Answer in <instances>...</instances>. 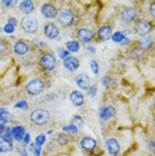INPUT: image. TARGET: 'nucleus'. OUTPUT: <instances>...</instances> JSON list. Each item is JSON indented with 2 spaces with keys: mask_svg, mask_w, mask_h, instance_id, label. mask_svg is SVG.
<instances>
[{
  "mask_svg": "<svg viewBox=\"0 0 155 156\" xmlns=\"http://www.w3.org/2000/svg\"><path fill=\"white\" fill-rule=\"evenodd\" d=\"M80 147L87 152H92L95 148H96V140L92 139V137L84 136V137H82V140H80Z\"/></svg>",
  "mask_w": 155,
  "mask_h": 156,
  "instance_id": "nucleus-14",
  "label": "nucleus"
},
{
  "mask_svg": "<svg viewBox=\"0 0 155 156\" xmlns=\"http://www.w3.org/2000/svg\"><path fill=\"white\" fill-rule=\"evenodd\" d=\"M12 150H13L12 143H7V141L0 140V152H3V154H7V152H11Z\"/></svg>",
  "mask_w": 155,
  "mask_h": 156,
  "instance_id": "nucleus-26",
  "label": "nucleus"
},
{
  "mask_svg": "<svg viewBox=\"0 0 155 156\" xmlns=\"http://www.w3.org/2000/svg\"><path fill=\"white\" fill-rule=\"evenodd\" d=\"M17 151L20 152V155L22 156H28L27 151H26V147H17Z\"/></svg>",
  "mask_w": 155,
  "mask_h": 156,
  "instance_id": "nucleus-39",
  "label": "nucleus"
},
{
  "mask_svg": "<svg viewBox=\"0 0 155 156\" xmlns=\"http://www.w3.org/2000/svg\"><path fill=\"white\" fill-rule=\"evenodd\" d=\"M87 51H90L91 54H95V48L94 47H87Z\"/></svg>",
  "mask_w": 155,
  "mask_h": 156,
  "instance_id": "nucleus-48",
  "label": "nucleus"
},
{
  "mask_svg": "<svg viewBox=\"0 0 155 156\" xmlns=\"http://www.w3.org/2000/svg\"><path fill=\"white\" fill-rule=\"evenodd\" d=\"M143 54H144L143 49H140L139 47H136V48H132L131 51H130V58H131V59H135V60H138V59L142 58Z\"/></svg>",
  "mask_w": 155,
  "mask_h": 156,
  "instance_id": "nucleus-24",
  "label": "nucleus"
},
{
  "mask_svg": "<svg viewBox=\"0 0 155 156\" xmlns=\"http://www.w3.org/2000/svg\"><path fill=\"white\" fill-rule=\"evenodd\" d=\"M154 45V37L151 35H144V36H140V39L138 40V47L143 51L146 49H150Z\"/></svg>",
  "mask_w": 155,
  "mask_h": 156,
  "instance_id": "nucleus-17",
  "label": "nucleus"
},
{
  "mask_svg": "<svg viewBox=\"0 0 155 156\" xmlns=\"http://www.w3.org/2000/svg\"><path fill=\"white\" fill-rule=\"evenodd\" d=\"M15 108H19V109H28V104H27V101L26 100H22V101H17L16 104H15Z\"/></svg>",
  "mask_w": 155,
  "mask_h": 156,
  "instance_id": "nucleus-34",
  "label": "nucleus"
},
{
  "mask_svg": "<svg viewBox=\"0 0 155 156\" xmlns=\"http://www.w3.org/2000/svg\"><path fill=\"white\" fill-rule=\"evenodd\" d=\"M51 120V113L47 111V109H35V111L31 112V122L36 126H45L48 124Z\"/></svg>",
  "mask_w": 155,
  "mask_h": 156,
  "instance_id": "nucleus-1",
  "label": "nucleus"
},
{
  "mask_svg": "<svg viewBox=\"0 0 155 156\" xmlns=\"http://www.w3.org/2000/svg\"><path fill=\"white\" fill-rule=\"evenodd\" d=\"M106 148H107V151L110 152L111 155H118L119 152H121V144H119V141L116 140L115 137L107 139V141H106Z\"/></svg>",
  "mask_w": 155,
  "mask_h": 156,
  "instance_id": "nucleus-13",
  "label": "nucleus"
},
{
  "mask_svg": "<svg viewBox=\"0 0 155 156\" xmlns=\"http://www.w3.org/2000/svg\"><path fill=\"white\" fill-rule=\"evenodd\" d=\"M147 148H149V151H151V152H154L155 154V139L150 140L149 143H147Z\"/></svg>",
  "mask_w": 155,
  "mask_h": 156,
  "instance_id": "nucleus-37",
  "label": "nucleus"
},
{
  "mask_svg": "<svg viewBox=\"0 0 155 156\" xmlns=\"http://www.w3.org/2000/svg\"><path fill=\"white\" fill-rule=\"evenodd\" d=\"M78 129H79V128H76V127H74L72 124H67V126H64V127H63V131H64V132L78 133Z\"/></svg>",
  "mask_w": 155,
  "mask_h": 156,
  "instance_id": "nucleus-32",
  "label": "nucleus"
},
{
  "mask_svg": "<svg viewBox=\"0 0 155 156\" xmlns=\"http://www.w3.org/2000/svg\"><path fill=\"white\" fill-rule=\"evenodd\" d=\"M94 37H95V34L90 28H79V30L76 31V39L79 43L88 44L90 41H92Z\"/></svg>",
  "mask_w": 155,
  "mask_h": 156,
  "instance_id": "nucleus-7",
  "label": "nucleus"
},
{
  "mask_svg": "<svg viewBox=\"0 0 155 156\" xmlns=\"http://www.w3.org/2000/svg\"><path fill=\"white\" fill-rule=\"evenodd\" d=\"M20 27L24 32L27 34H35L39 28V23L35 17L31 16H24L22 20H20Z\"/></svg>",
  "mask_w": 155,
  "mask_h": 156,
  "instance_id": "nucleus-5",
  "label": "nucleus"
},
{
  "mask_svg": "<svg viewBox=\"0 0 155 156\" xmlns=\"http://www.w3.org/2000/svg\"><path fill=\"white\" fill-rule=\"evenodd\" d=\"M149 12H150V15H151V17H154V19H155V2H154V3H151V4H150Z\"/></svg>",
  "mask_w": 155,
  "mask_h": 156,
  "instance_id": "nucleus-38",
  "label": "nucleus"
},
{
  "mask_svg": "<svg viewBox=\"0 0 155 156\" xmlns=\"http://www.w3.org/2000/svg\"><path fill=\"white\" fill-rule=\"evenodd\" d=\"M153 109H154V112H155V100H154V103H153Z\"/></svg>",
  "mask_w": 155,
  "mask_h": 156,
  "instance_id": "nucleus-49",
  "label": "nucleus"
},
{
  "mask_svg": "<svg viewBox=\"0 0 155 156\" xmlns=\"http://www.w3.org/2000/svg\"><path fill=\"white\" fill-rule=\"evenodd\" d=\"M151 30H153V24H151L149 20H136L135 24H134V32L138 34L139 36H144V35H150Z\"/></svg>",
  "mask_w": 155,
  "mask_h": 156,
  "instance_id": "nucleus-6",
  "label": "nucleus"
},
{
  "mask_svg": "<svg viewBox=\"0 0 155 156\" xmlns=\"http://www.w3.org/2000/svg\"><path fill=\"white\" fill-rule=\"evenodd\" d=\"M58 56H59L60 59L64 60V59H67V58L70 56V52L67 51L66 48H58Z\"/></svg>",
  "mask_w": 155,
  "mask_h": 156,
  "instance_id": "nucleus-31",
  "label": "nucleus"
},
{
  "mask_svg": "<svg viewBox=\"0 0 155 156\" xmlns=\"http://www.w3.org/2000/svg\"><path fill=\"white\" fill-rule=\"evenodd\" d=\"M26 129H24L23 126H15L12 127V136L15 141H23L24 136H26Z\"/></svg>",
  "mask_w": 155,
  "mask_h": 156,
  "instance_id": "nucleus-21",
  "label": "nucleus"
},
{
  "mask_svg": "<svg viewBox=\"0 0 155 156\" xmlns=\"http://www.w3.org/2000/svg\"><path fill=\"white\" fill-rule=\"evenodd\" d=\"M108 83H110V79H108L107 76H104L103 79H102V84H103V86H108Z\"/></svg>",
  "mask_w": 155,
  "mask_h": 156,
  "instance_id": "nucleus-46",
  "label": "nucleus"
},
{
  "mask_svg": "<svg viewBox=\"0 0 155 156\" xmlns=\"http://www.w3.org/2000/svg\"><path fill=\"white\" fill-rule=\"evenodd\" d=\"M45 143V135H39V136L35 139V144L38 145V147H41Z\"/></svg>",
  "mask_w": 155,
  "mask_h": 156,
  "instance_id": "nucleus-33",
  "label": "nucleus"
},
{
  "mask_svg": "<svg viewBox=\"0 0 155 156\" xmlns=\"http://www.w3.org/2000/svg\"><path fill=\"white\" fill-rule=\"evenodd\" d=\"M3 31H4V32H7V34H12L13 31H15V27L11 26V24H8V23H7L5 26L3 27Z\"/></svg>",
  "mask_w": 155,
  "mask_h": 156,
  "instance_id": "nucleus-35",
  "label": "nucleus"
},
{
  "mask_svg": "<svg viewBox=\"0 0 155 156\" xmlns=\"http://www.w3.org/2000/svg\"><path fill=\"white\" fill-rule=\"evenodd\" d=\"M9 51V44L4 39H0V55H5Z\"/></svg>",
  "mask_w": 155,
  "mask_h": 156,
  "instance_id": "nucleus-27",
  "label": "nucleus"
},
{
  "mask_svg": "<svg viewBox=\"0 0 155 156\" xmlns=\"http://www.w3.org/2000/svg\"><path fill=\"white\" fill-rule=\"evenodd\" d=\"M58 23L63 27H71L76 23V16L72 9L70 8H63L58 15Z\"/></svg>",
  "mask_w": 155,
  "mask_h": 156,
  "instance_id": "nucleus-2",
  "label": "nucleus"
},
{
  "mask_svg": "<svg viewBox=\"0 0 155 156\" xmlns=\"http://www.w3.org/2000/svg\"><path fill=\"white\" fill-rule=\"evenodd\" d=\"M8 24H11V26H13V27H16L17 26V22H16V19H15V17H9V19H8Z\"/></svg>",
  "mask_w": 155,
  "mask_h": 156,
  "instance_id": "nucleus-40",
  "label": "nucleus"
},
{
  "mask_svg": "<svg viewBox=\"0 0 155 156\" xmlns=\"http://www.w3.org/2000/svg\"><path fill=\"white\" fill-rule=\"evenodd\" d=\"M116 111L112 105H104L99 109V116L102 120H110L112 118H115Z\"/></svg>",
  "mask_w": 155,
  "mask_h": 156,
  "instance_id": "nucleus-12",
  "label": "nucleus"
},
{
  "mask_svg": "<svg viewBox=\"0 0 155 156\" xmlns=\"http://www.w3.org/2000/svg\"><path fill=\"white\" fill-rule=\"evenodd\" d=\"M70 100L75 107H82L84 104V96L80 91H72L70 95Z\"/></svg>",
  "mask_w": 155,
  "mask_h": 156,
  "instance_id": "nucleus-20",
  "label": "nucleus"
},
{
  "mask_svg": "<svg viewBox=\"0 0 155 156\" xmlns=\"http://www.w3.org/2000/svg\"><path fill=\"white\" fill-rule=\"evenodd\" d=\"M56 141H58L59 145H67L70 143V137H68V135H66L64 132H60L56 135Z\"/></svg>",
  "mask_w": 155,
  "mask_h": 156,
  "instance_id": "nucleus-23",
  "label": "nucleus"
},
{
  "mask_svg": "<svg viewBox=\"0 0 155 156\" xmlns=\"http://www.w3.org/2000/svg\"><path fill=\"white\" fill-rule=\"evenodd\" d=\"M55 145H56V141H50V143H48V150L50 151L55 150Z\"/></svg>",
  "mask_w": 155,
  "mask_h": 156,
  "instance_id": "nucleus-45",
  "label": "nucleus"
},
{
  "mask_svg": "<svg viewBox=\"0 0 155 156\" xmlns=\"http://www.w3.org/2000/svg\"><path fill=\"white\" fill-rule=\"evenodd\" d=\"M13 52L17 56H24L30 52V45L26 40H17L15 44H13Z\"/></svg>",
  "mask_w": 155,
  "mask_h": 156,
  "instance_id": "nucleus-11",
  "label": "nucleus"
},
{
  "mask_svg": "<svg viewBox=\"0 0 155 156\" xmlns=\"http://www.w3.org/2000/svg\"><path fill=\"white\" fill-rule=\"evenodd\" d=\"M16 3L15 2H3V5L4 7H13Z\"/></svg>",
  "mask_w": 155,
  "mask_h": 156,
  "instance_id": "nucleus-44",
  "label": "nucleus"
},
{
  "mask_svg": "<svg viewBox=\"0 0 155 156\" xmlns=\"http://www.w3.org/2000/svg\"><path fill=\"white\" fill-rule=\"evenodd\" d=\"M128 44H130V39H128V37H126L124 40H123L122 43H121V45H128Z\"/></svg>",
  "mask_w": 155,
  "mask_h": 156,
  "instance_id": "nucleus-47",
  "label": "nucleus"
},
{
  "mask_svg": "<svg viewBox=\"0 0 155 156\" xmlns=\"http://www.w3.org/2000/svg\"><path fill=\"white\" fill-rule=\"evenodd\" d=\"M2 140L3 141H7V143H12L13 141V136H12V128H9V127H7L5 132L2 135Z\"/></svg>",
  "mask_w": 155,
  "mask_h": 156,
  "instance_id": "nucleus-25",
  "label": "nucleus"
},
{
  "mask_svg": "<svg viewBox=\"0 0 155 156\" xmlns=\"http://www.w3.org/2000/svg\"><path fill=\"white\" fill-rule=\"evenodd\" d=\"M136 9L134 7H124L121 11V19L124 23H132L136 19Z\"/></svg>",
  "mask_w": 155,
  "mask_h": 156,
  "instance_id": "nucleus-10",
  "label": "nucleus"
},
{
  "mask_svg": "<svg viewBox=\"0 0 155 156\" xmlns=\"http://www.w3.org/2000/svg\"><path fill=\"white\" fill-rule=\"evenodd\" d=\"M43 34L45 37L48 39H58L59 37V34H60V31H59V27L56 26L55 23H45L44 27H43Z\"/></svg>",
  "mask_w": 155,
  "mask_h": 156,
  "instance_id": "nucleus-9",
  "label": "nucleus"
},
{
  "mask_svg": "<svg viewBox=\"0 0 155 156\" xmlns=\"http://www.w3.org/2000/svg\"><path fill=\"white\" fill-rule=\"evenodd\" d=\"M96 36H98V39H99L100 41L108 40V39L112 36V28L110 26H102V27H99V30H98V32H96Z\"/></svg>",
  "mask_w": 155,
  "mask_h": 156,
  "instance_id": "nucleus-16",
  "label": "nucleus"
},
{
  "mask_svg": "<svg viewBox=\"0 0 155 156\" xmlns=\"http://www.w3.org/2000/svg\"><path fill=\"white\" fill-rule=\"evenodd\" d=\"M19 9L24 13V15L30 16L31 13L35 11V4H34V2H31V0H23V2L19 3Z\"/></svg>",
  "mask_w": 155,
  "mask_h": 156,
  "instance_id": "nucleus-19",
  "label": "nucleus"
},
{
  "mask_svg": "<svg viewBox=\"0 0 155 156\" xmlns=\"http://www.w3.org/2000/svg\"><path fill=\"white\" fill-rule=\"evenodd\" d=\"M5 129H7V126H5V124L0 123V136H2V135L5 132Z\"/></svg>",
  "mask_w": 155,
  "mask_h": 156,
  "instance_id": "nucleus-42",
  "label": "nucleus"
},
{
  "mask_svg": "<svg viewBox=\"0 0 155 156\" xmlns=\"http://www.w3.org/2000/svg\"><path fill=\"white\" fill-rule=\"evenodd\" d=\"M87 92H88V95L91 98H94L95 95H96V86H94V84H91V87L87 90Z\"/></svg>",
  "mask_w": 155,
  "mask_h": 156,
  "instance_id": "nucleus-36",
  "label": "nucleus"
},
{
  "mask_svg": "<svg viewBox=\"0 0 155 156\" xmlns=\"http://www.w3.org/2000/svg\"><path fill=\"white\" fill-rule=\"evenodd\" d=\"M39 64L44 71H54L58 66V60H56L55 55L51 52H44L41 54L40 59H39Z\"/></svg>",
  "mask_w": 155,
  "mask_h": 156,
  "instance_id": "nucleus-3",
  "label": "nucleus"
},
{
  "mask_svg": "<svg viewBox=\"0 0 155 156\" xmlns=\"http://www.w3.org/2000/svg\"><path fill=\"white\" fill-rule=\"evenodd\" d=\"M71 124L74 127H76V128H80V127H83V119H82V116H79V115H75L74 118L71 119Z\"/></svg>",
  "mask_w": 155,
  "mask_h": 156,
  "instance_id": "nucleus-28",
  "label": "nucleus"
},
{
  "mask_svg": "<svg viewBox=\"0 0 155 156\" xmlns=\"http://www.w3.org/2000/svg\"><path fill=\"white\" fill-rule=\"evenodd\" d=\"M66 49L71 54V52H79L80 49V43L78 40H70L66 43Z\"/></svg>",
  "mask_w": 155,
  "mask_h": 156,
  "instance_id": "nucleus-22",
  "label": "nucleus"
},
{
  "mask_svg": "<svg viewBox=\"0 0 155 156\" xmlns=\"http://www.w3.org/2000/svg\"><path fill=\"white\" fill-rule=\"evenodd\" d=\"M90 67H91V71H92L94 75H98V73H99V63H98L96 60H91Z\"/></svg>",
  "mask_w": 155,
  "mask_h": 156,
  "instance_id": "nucleus-30",
  "label": "nucleus"
},
{
  "mask_svg": "<svg viewBox=\"0 0 155 156\" xmlns=\"http://www.w3.org/2000/svg\"><path fill=\"white\" fill-rule=\"evenodd\" d=\"M23 144H24V147H26L27 144H30V135L26 133V136H24V139H23Z\"/></svg>",
  "mask_w": 155,
  "mask_h": 156,
  "instance_id": "nucleus-41",
  "label": "nucleus"
},
{
  "mask_svg": "<svg viewBox=\"0 0 155 156\" xmlns=\"http://www.w3.org/2000/svg\"><path fill=\"white\" fill-rule=\"evenodd\" d=\"M43 91H44V81L39 79V77H35V79L30 80L26 84V92L30 96H36Z\"/></svg>",
  "mask_w": 155,
  "mask_h": 156,
  "instance_id": "nucleus-4",
  "label": "nucleus"
},
{
  "mask_svg": "<svg viewBox=\"0 0 155 156\" xmlns=\"http://www.w3.org/2000/svg\"><path fill=\"white\" fill-rule=\"evenodd\" d=\"M7 113H8V112H7V109H5V108H0V123H2L3 116L7 115Z\"/></svg>",
  "mask_w": 155,
  "mask_h": 156,
  "instance_id": "nucleus-43",
  "label": "nucleus"
},
{
  "mask_svg": "<svg viewBox=\"0 0 155 156\" xmlns=\"http://www.w3.org/2000/svg\"><path fill=\"white\" fill-rule=\"evenodd\" d=\"M75 81H76L78 87H79L80 90L87 91L91 87V79L88 77V75H86V73H80V75H78Z\"/></svg>",
  "mask_w": 155,
  "mask_h": 156,
  "instance_id": "nucleus-15",
  "label": "nucleus"
},
{
  "mask_svg": "<svg viewBox=\"0 0 155 156\" xmlns=\"http://www.w3.org/2000/svg\"><path fill=\"white\" fill-rule=\"evenodd\" d=\"M111 39L115 41V43H119V44H121L122 41L126 39V36H124V35H123V32H115V34H112Z\"/></svg>",
  "mask_w": 155,
  "mask_h": 156,
  "instance_id": "nucleus-29",
  "label": "nucleus"
},
{
  "mask_svg": "<svg viewBox=\"0 0 155 156\" xmlns=\"http://www.w3.org/2000/svg\"><path fill=\"white\" fill-rule=\"evenodd\" d=\"M63 66H64V68L68 69V71H76L80 66V62H79V59L74 58V56H68L67 59L63 60Z\"/></svg>",
  "mask_w": 155,
  "mask_h": 156,
  "instance_id": "nucleus-18",
  "label": "nucleus"
},
{
  "mask_svg": "<svg viewBox=\"0 0 155 156\" xmlns=\"http://www.w3.org/2000/svg\"><path fill=\"white\" fill-rule=\"evenodd\" d=\"M40 12L45 19H55V17H58V15H59L58 8H56L52 3H44L40 8Z\"/></svg>",
  "mask_w": 155,
  "mask_h": 156,
  "instance_id": "nucleus-8",
  "label": "nucleus"
}]
</instances>
